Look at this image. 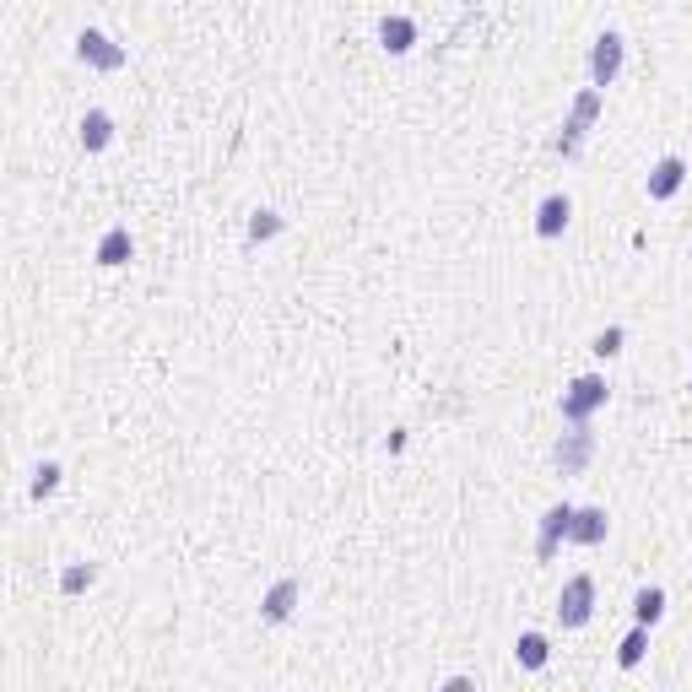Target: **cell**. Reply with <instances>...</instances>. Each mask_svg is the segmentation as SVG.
<instances>
[{
    "instance_id": "obj_7",
    "label": "cell",
    "mask_w": 692,
    "mask_h": 692,
    "mask_svg": "<svg viewBox=\"0 0 692 692\" xmlns=\"http://www.w3.org/2000/svg\"><path fill=\"white\" fill-rule=\"evenodd\" d=\"M568 530H574V503H552V509L541 514L536 563H552V557H557V541H568Z\"/></svg>"
},
{
    "instance_id": "obj_19",
    "label": "cell",
    "mask_w": 692,
    "mask_h": 692,
    "mask_svg": "<svg viewBox=\"0 0 692 692\" xmlns=\"http://www.w3.org/2000/svg\"><path fill=\"white\" fill-rule=\"evenodd\" d=\"M92 579H98V568H92V563H71V568L60 574V595H82Z\"/></svg>"
},
{
    "instance_id": "obj_4",
    "label": "cell",
    "mask_w": 692,
    "mask_h": 692,
    "mask_svg": "<svg viewBox=\"0 0 692 692\" xmlns=\"http://www.w3.org/2000/svg\"><path fill=\"white\" fill-rule=\"evenodd\" d=\"M590 617H595V579L574 574L563 584V595H557V622H563V628H584Z\"/></svg>"
},
{
    "instance_id": "obj_16",
    "label": "cell",
    "mask_w": 692,
    "mask_h": 692,
    "mask_svg": "<svg viewBox=\"0 0 692 692\" xmlns=\"http://www.w3.org/2000/svg\"><path fill=\"white\" fill-rule=\"evenodd\" d=\"M660 617H665V590H655V584H649V590H638V595H633V622L655 628Z\"/></svg>"
},
{
    "instance_id": "obj_22",
    "label": "cell",
    "mask_w": 692,
    "mask_h": 692,
    "mask_svg": "<svg viewBox=\"0 0 692 692\" xmlns=\"http://www.w3.org/2000/svg\"><path fill=\"white\" fill-rule=\"evenodd\" d=\"M687 390H692V379H687Z\"/></svg>"
},
{
    "instance_id": "obj_20",
    "label": "cell",
    "mask_w": 692,
    "mask_h": 692,
    "mask_svg": "<svg viewBox=\"0 0 692 692\" xmlns=\"http://www.w3.org/2000/svg\"><path fill=\"white\" fill-rule=\"evenodd\" d=\"M60 476H65V471H60V465H55V460H44V465H38V471H33V487H28V492H33V498H38V503H44V498H49V492H55V487H60Z\"/></svg>"
},
{
    "instance_id": "obj_14",
    "label": "cell",
    "mask_w": 692,
    "mask_h": 692,
    "mask_svg": "<svg viewBox=\"0 0 692 692\" xmlns=\"http://www.w3.org/2000/svg\"><path fill=\"white\" fill-rule=\"evenodd\" d=\"M130 249H136V244H130V228H109L98 238V265H109V271H114V265L130 260Z\"/></svg>"
},
{
    "instance_id": "obj_1",
    "label": "cell",
    "mask_w": 692,
    "mask_h": 692,
    "mask_svg": "<svg viewBox=\"0 0 692 692\" xmlns=\"http://www.w3.org/2000/svg\"><path fill=\"white\" fill-rule=\"evenodd\" d=\"M601 119V87H584L574 98V109L563 119V136H557V152L563 157H579L584 152V136H590V125Z\"/></svg>"
},
{
    "instance_id": "obj_15",
    "label": "cell",
    "mask_w": 692,
    "mask_h": 692,
    "mask_svg": "<svg viewBox=\"0 0 692 692\" xmlns=\"http://www.w3.org/2000/svg\"><path fill=\"white\" fill-rule=\"evenodd\" d=\"M552 655V644H547V633H519V644H514V660L525 665V671H541Z\"/></svg>"
},
{
    "instance_id": "obj_8",
    "label": "cell",
    "mask_w": 692,
    "mask_h": 692,
    "mask_svg": "<svg viewBox=\"0 0 692 692\" xmlns=\"http://www.w3.org/2000/svg\"><path fill=\"white\" fill-rule=\"evenodd\" d=\"M682 184H687V157H660L655 168H649V179H644V190H649V201H676L682 195Z\"/></svg>"
},
{
    "instance_id": "obj_21",
    "label": "cell",
    "mask_w": 692,
    "mask_h": 692,
    "mask_svg": "<svg viewBox=\"0 0 692 692\" xmlns=\"http://www.w3.org/2000/svg\"><path fill=\"white\" fill-rule=\"evenodd\" d=\"M622 341H628V330H622V325H606L601 336H595L590 352H595V357H617V352H622Z\"/></svg>"
},
{
    "instance_id": "obj_17",
    "label": "cell",
    "mask_w": 692,
    "mask_h": 692,
    "mask_svg": "<svg viewBox=\"0 0 692 692\" xmlns=\"http://www.w3.org/2000/svg\"><path fill=\"white\" fill-rule=\"evenodd\" d=\"M287 228V217H282V211H255V217H249V244H271V238L276 233H282Z\"/></svg>"
},
{
    "instance_id": "obj_5",
    "label": "cell",
    "mask_w": 692,
    "mask_h": 692,
    "mask_svg": "<svg viewBox=\"0 0 692 692\" xmlns=\"http://www.w3.org/2000/svg\"><path fill=\"white\" fill-rule=\"evenodd\" d=\"M622 60H628V44L622 33H601L590 44V87H611L622 76Z\"/></svg>"
},
{
    "instance_id": "obj_11",
    "label": "cell",
    "mask_w": 692,
    "mask_h": 692,
    "mask_svg": "<svg viewBox=\"0 0 692 692\" xmlns=\"http://www.w3.org/2000/svg\"><path fill=\"white\" fill-rule=\"evenodd\" d=\"M568 217H574L568 195H547V201L536 206V233H541V238H557V233L568 228Z\"/></svg>"
},
{
    "instance_id": "obj_3",
    "label": "cell",
    "mask_w": 692,
    "mask_h": 692,
    "mask_svg": "<svg viewBox=\"0 0 692 692\" xmlns=\"http://www.w3.org/2000/svg\"><path fill=\"white\" fill-rule=\"evenodd\" d=\"M590 455H595V433H590V422H568V433L552 444V465L563 476H579L584 465H590Z\"/></svg>"
},
{
    "instance_id": "obj_10",
    "label": "cell",
    "mask_w": 692,
    "mask_h": 692,
    "mask_svg": "<svg viewBox=\"0 0 692 692\" xmlns=\"http://www.w3.org/2000/svg\"><path fill=\"white\" fill-rule=\"evenodd\" d=\"M379 44L390 49V55H411V49H417V22L401 17V11H395V17H384L379 22Z\"/></svg>"
},
{
    "instance_id": "obj_9",
    "label": "cell",
    "mask_w": 692,
    "mask_h": 692,
    "mask_svg": "<svg viewBox=\"0 0 692 692\" xmlns=\"http://www.w3.org/2000/svg\"><path fill=\"white\" fill-rule=\"evenodd\" d=\"M292 611H298V579H276L271 590H265V601H260V617L265 622H287Z\"/></svg>"
},
{
    "instance_id": "obj_18",
    "label": "cell",
    "mask_w": 692,
    "mask_h": 692,
    "mask_svg": "<svg viewBox=\"0 0 692 692\" xmlns=\"http://www.w3.org/2000/svg\"><path fill=\"white\" fill-rule=\"evenodd\" d=\"M644 649H649V628H644V622H638V628H633L628 638H622V649H617V665H622V671H633V665L644 660Z\"/></svg>"
},
{
    "instance_id": "obj_13",
    "label": "cell",
    "mask_w": 692,
    "mask_h": 692,
    "mask_svg": "<svg viewBox=\"0 0 692 692\" xmlns=\"http://www.w3.org/2000/svg\"><path fill=\"white\" fill-rule=\"evenodd\" d=\"M109 141H114V119L103 109H87L82 114V146H87V152H103Z\"/></svg>"
},
{
    "instance_id": "obj_12",
    "label": "cell",
    "mask_w": 692,
    "mask_h": 692,
    "mask_svg": "<svg viewBox=\"0 0 692 692\" xmlns=\"http://www.w3.org/2000/svg\"><path fill=\"white\" fill-rule=\"evenodd\" d=\"M568 541H579V547H601V541H606V509H574V530H568Z\"/></svg>"
},
{
    "instance_id": "obj_6",
    "label": "cell",
    "mask_w": 692,
    "mask_h": 692,
    "mask_svg": "<svg viewBox=\"0 0 692 692\" xmlns=\"http://www.w3.org/2000/svg\"><path fill=\"white\" fill-rule=\"evenodd\" d=\"M76 60L92 65V71H119V65H125V49H119L114 38H103L98 28H82L76 33Z\"/></svg>"
},
{
    "instance_id": "obj_2",
    "label": "cell",
    "mask_w": 692,
    "mask_h": 692,
    "mask_svg": "<svg viewBox=\"0 0 692 692\" xmlns=\"http://www.w3.org/2000/svg\"><path fill=\"white\" fill-rule=\"evenodd\" d=\"M601 406H606V379H601V374H579V379L563 390V401H557L563 422H590Z\"/></svg>"
}]
</instances>
